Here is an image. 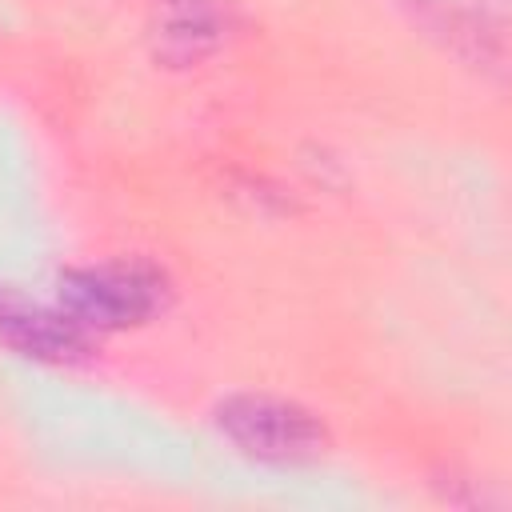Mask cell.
Instances as JSON below:
<instances>
[{
    "instance_id": "1",
    "label": "cell",
    "mask_w": 512,
    "mask_h": 512,
    "mask_svg": "<svg viewBox=\"0 0 512 512\" xmlns=\"http://www.w3.org/2000/svg\"><path fill=\"white\" fill-rule=\"evenodd\" d=\"M172 300V280L152 260H100L60 272L56 304L92 336L156 320Z\"/></svg>"
},
{
    "instance_id": "2",
    "label": "cell",
    "mask_w": 512,
    "mask_h": 512,
    "mask_svg": "<svg viewBox=\"0 0 512 512\" xmlns=\"http://www.w3.org/2000/svg\"><path fill=\"white\" fill-rule=\"evenodd\" d=\"M212 420L236 444V452L260 464H280V468L312 464L332 444L324 420L312 408L284 396H268V392L224 396L212 408Z\"/></svg>"
},
{
    "instance_id": "3",
    "label": "cell",
    "mask_w": 512,
    "mask_h": 512,
    "mask_svg": "<svg viewBox=\"0 0 512 512\" xmlns=\"http://www.w3.org/2000/svg\"><path fill=\"white\" fill-rule=\"evenodd\" d=\"M424 36L472 68H504L508 60V0H400Z\"/></svg>"
},
{
    "instance_id": "4",
    "label": "cell",
    "mask_w": 512,
    "mask_h": 512,
    "mask_svg": "<svg viewBox=\"0 0 512 512\" xmlns=\"http://www.w3.org/2000/svg\"><path fill=\"white\" fill-rule=\"evenodd\" d=\"M240 32V8L232 0H152L148 44L164 68H196L228 48Z\"/></svg>"
},
{
    "instance_id": "5",
    "label": "cell",
    "mask_w": 512,
    "mask_h": 512,
    "mask_svg": "<svg viewBox=\"0 0 512 512\" xmlns=\"http://www.w3.org/2000/svg\"><path fill=\"white\" fill-rule=\"evenodd\" d=\"M0 348L40 364H80L92 356L96 336L80 328L60 304H40L0 284Z\"/></svg>"
}]
</instances>
